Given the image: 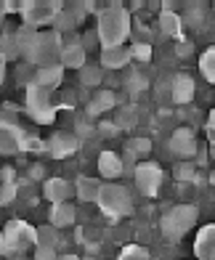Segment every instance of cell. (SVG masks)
Segmentation results:
<instances>
[{"instance_id":"60d3db41","label":"cell","mask_w":215,"mask_h":260,"mask_svg":"<svg viewBox=\"0 0 215 260\" xmlns=\"http://www.w3.org/2000/svg\"><path fill=\"white\" fill-rule=\"evenodd\" d=\"M58 260H80V257H77V255H62Z\"/></svg>"},{"instance_id":"83f0119b","label":"cell","mask_w":215,"mask_h":260,"mask_svg":"<svg viewBox=\"0 0 215 260\" xmlns=\"http://www.w3.org/2000/svg\"><path fill=\"white\" fill-rule=\"evenodd\" d=\"M101 77H104L101 67H88V64H85V67L80 69V80H82V85H99Z\"/></svg>"},{"instance_id":"f35d334b","label":"cell","mask_w":215,"mask_h":260,"mask_svg":"<svg viewBox=\"0 0 215 260\" xmlns=\"http://www.w3.org/2000/svg\"><path fill=\"white\" fill-rule=\"evenodd\" d=\"M0 255H8V244H6V236L0 231Z\"/></svg>"},{"instance_id":"cb8c5ba5","label":"cell","mask_w":215,"mask_h":260,"mask_svg":"<svg viewBox=\"0 0 215 260\" xmlns=\"http://www.w3.org/2000/svg\"><path fill=\"white\" fill-rule=\"evenodd\" d=\"M199 72L207 82L215 85V45H210V48L199 56Z\"/></svg>"},{"instance_id":"ffe728a7","label":"cell","mask_w":215,"mask_h":260,"mask_svg":"<svg viewBox=\"0 0 215 260\" xmlns=\"http://www.w3.org/2000/svg\"><path fill=\"white\" fill-rule=\"evenodd\" d=\"M75 207H72L69 202H62V205H53L51 207V226L53 229H67L75 223Z\"/></svg>"},{"instance_id":"b9f144b4","label":"cell","mask_w":215,"mask_h":260,"mask_svg":"<svg viewBox=\"0 0 215 260\" xmlns=\"http://www.w3.org/2000/svg\"><path fill=\"white\" fill-rule=\"evenodd\" d=\"M210 183H212V186H215V170H212V173H210Z\"/></svg>"},{"instance_id":"f1b7e54d","label":"cell","mask_w":215,"mask_h":260,"mask_svg":"<svg viewBox=\"0 0 215 260\" xmlns=\"http://www.w3.org/2000/svg\"><path fill=\"white\" fill-rule=\"evenodd\" d=\"M117 260H149V252L143 250V247H138V244H128L125 250L119 252Z\"/></svg>"},{"instance_id":"ba28073f","label":"cell","mask_w":215,"mask_h":260,"mask_svg":"<svg viewBox=\"0 0 215 260\" xmlns=\"http://www.w3.org/2000/svg\"><path fill=\"white\" fill-rule=\"evenodd\" d=\"M133 178L143 197H157L160 186H162V168L157 162H141V165H136Z\"/></svg>"},{"instance_id":"7402d4cb","label":"cell","mask_w":215,"mask_h":260,"mask_svg":"<svg viewBox=\"0 0 215 260\" xmlns=\"http://www.w3.org/2000/svg\"><path fill=\"white\" fill-rule=\"evenodd\" d=\"M114 104H117V99H114L112 90H99V93L93 96V101L88 104V114L96 117V114H101V112H109Z\"/></svg>"},{"instance_id":"7a4b0ae2","label":"cell","mask_w":215,"mask_h":260,"mask_svg":"<svg viewBox=\"0 0 215 260\" xmlns=\"http://www.w3.org/2000/svg\"><path fill=\"white\" fill-rule=\"evenodd\" d=\"M96 205H99V210L104 212V215L122 218L133 210V197H130V191L119 183H101V191H99Z\"/></svg>"},{"instance_id":"ac0fdd59","label":"cell","mask_w":215,"mask_h":260,"mask_svg":"<svg viewBox=\"0 0 215 260\" xmlns=\"http://www.w3.org/2000/svg\"><path fill=\"white\" fill-rule=\"evenodd\" d=\"M101 191V181L93 178V175H80L75 181V194L80 197V202H96Z\"/></svg>"},{"instance_id":"484cf974","label":"cell","mask_w":215,"mask_h":260,"mask_svg":"<svg viewBox=\"0 0 215 260\" xmlns=\"http://www.w3.org/2000/svg\"><path fill=\"white\" fill-rule=\"evenodd\" d=\"M35 244H40V247H56L58 244V229H53L51 223L48 226H40L38 229V242Z\"/></svg>"},{"instance_id":"4dcf8cb0","label":"cell","mask_w":215,"mask_h":260,"mask_svg":"<svg viewBox=\"0 0 215 260\" xmlns=\"http://www.w3.org/2000/svg\"><path fill=\"white\" fill-rule=\"evenodd\" d=\"M0 53H3L6 58H16V56H21V53H19L16 35H6V38H3V51H0Z\"/></svg>"},{"instance_id":"7bdbcfd3","label":"cell","mask_w":215,"mask_h":260,"mask_svg":"<svg viewBox=\"0 0 215 260\" xmlns=\"http://www.w3.org/2000/svg\"><path fill=\"white\" fill-rule=\"evenodd\" d=\"M212 157H215V146H212Z\"/></svg>"},{"instance_id":"1f68e13d","label":"cell","mask_w":215,"mask_h":260,"mask_svg":"<svg viewBox=\"0 0 215 260\" xmlns=\"http://www.w3.org/2000/svg\"><path fill=\"white\" fill-rule=\"evenodd\" d=\"M130 56L138 58V61H149L151 58V45L149 43H133L130 45Z\"/></svg>"},{"instance_id":"e0dca14e","label":"cell","mask_w":215,"mask_h":260,"mask_svg":"<svg viewBox=\"0 0 215 260\" xmlns=\"http://www.w3.org/2000/svg\"><path fill=\"white\" fill-rule=\"evenodd\" d=\"M130 48L119 45V48H101V67L104 69H125L130 64Z\"/></svg>"},{"instance_id":"6da1fadb","label":"cell","mask_w":215,"mask_h":260,"mask_svg":"<svg viewBox=\"0 0 215 260\" xmlns=\"http://www.w3.org/2000/svg\"><path fill=\"white\" fill-rule=\"evenodd\" d=\"M133 32L130 24V14L122 3H112L99 11V21H96V35H99L101 48H119Z\"/></svg>"},{"instance_id":"d590c367","label":"cell","mask_w":215,"mask_h":260,"mask_svg":"<svg viewBox=\"0 0 215 260\" xmlns=\"http://www.w3.org/2000/svg\"><path fill=\"white\" fill-rule=\"evenodd\" d=\"M99 130H101V136H114L119 127H117L114 122H101V127H99Z\"/></svg>"},{"instance_id":"4316f807","label":"cell","mask_w":215,"mask_h":260,"mask_svg":"<svg viewBox=\"0 0 215 260\" xmlns=\"http://www.w3.org/2000/svg\"><path fill=\"white\" fill-rule=\"evenodd\" d=\"M75 24H77L75 16H72L67 8H62V11H58V16L53 19V32H58V35H62V32H69V29H75Z\"/></svg>"},{"instance_id":"9c48e42d","label":"cell","mask_w":215,"mask_h":260,"mask_svg":"<svg viewBox=\"0 0 215 260\" xmlns=\"http://www.w3.org/2000/svg\"><path fill=\"white\" fill-rule=\"evenodd\" d=\"M24 130L8 120L6 114H0V154H19L21 151V144H24Z\"/></svg>"},{"instance_id":"74e56055","label":"cell","mask_w":215,"mask_h":260,"mask_svg":"<svg viewBox=\"0 0 215 260\" xmlns=\"http://www.w3.org/2000/svg\"><path fill=\"white\" fill-rule=\"evenodd\" d=\"M191 53V43H181L178 45V56H189Z\"/></svg>"},{"instance_id":"e575fe53","label":"cell","mask_w":215,"mask_h":260,"mask_svg":"<svg viewBox=\"0 0 215 260\" xmlns=\"http://www.w3.org/2000/svg\"><path fill=\"white\" fill-rule=\"evenodd\" d=\"M191 173H194V165H191V162H181V165L175 168V175H178L181 181H189Z\"/></svg>"},{"instance_id":"836d02e7","label":"cell","mask_w":215,"mask_h":260,"mask_svg":"<svg viewBox=\"0 0 215 260\" xmlns=\"http://www.w3.org/2000/svg\"><path fill=\"white\" fill-rule=\"evenodd\" d=\"M35 260H58L56 247H40V244H35Z\"/></svg>"},{"instance_id":"d4e9b609","label":"cell","mask_w":215,"mask_h":260,"mask_svg":"<svg viewBox=\"0 0 215 260\" xmlns=\"http://www.w3.org/2000/svg\"><path fill=\"white\" fill-rule=\"evenodd\" d=\"M136 122H138L136 106H119V112L114 114V125L119 130H130V127H136Z\"/></svg>"},{"instance_id":"f546056e","label":"cell","mask_w":215,"mask_h":260,"mask_svg":"<svg viewBox=\"0 0 215 260\" xmlns=\"http://www.w3.org/2000/svg\"><path fill=\"white\" fill-rule=\"evenodd\" d=\"M128 151H130V154H149V151H151V141L149 138H133V141H130V144H128Z\"/></svg>"},{"instance_id":"5bb4252c","label":"cell","mask_w":215,"mask_h":260,"mask_svg":"<svg viewBox=\"0 0 215 260\" xmlns=\"http://www.w3.org/2000/svg\"><path fill=\"white\" fill-rule=\"evenodd\" d=\"M62 80H64V67L62 64H53V67H40V69H35V77L29 82H35V85H43L48 90H53L62 85Z\"/></svg>"},{"instance_id":"44dd1931","label":"cell","mask_w":215,"mask_h":260,"mask_svg":"<svg viewBox=\"0 0 215 260\" xmlns=\"http://www.w3.org/2000/svg\"><path fill=\"white\" fill-rule=\"evenodd\" d=\"M160 27L165 35H170V38H178L181 35V27H183V19L175 14L173 8H165L162 14H160Z\"/></svg>"},{"instance_id":"d6a6232c","label":"cell","mask_w":215,"mask_h":260,"mask_svg":"<svg viewBox=\"0 0 215 260\" xmlns=\"http://www.w3.org/2000/svg\"><path fill=\"white\" fill-rule=\"evenodd\" d=\"M14 194H16V186L11 183V173H8V178H6V183L0 186V205H6V202H11V199H14Z\"/></svg>"},{"instance_id":"d6986e66","label":"cell","mask_w":215,"mask_h":260,"mask_svg":"<svg viewBox=\"0 0 215 260\" xmlns=\"http://www.w3.org/2000/svg\"><path fill=\"white\" fill-rule=\"evenodd\" d=\"M99 175L101 178H117L122 175V157L114 154V151H101L99 154Z\"/></svg>"},{"instance_id":"7c38bea8","label":"cell","mask_w":215,"mask_h":260,"mask_svg":"<svg viewBox=\"0 0 215 260\" xmlns=\"http://www.w3.org/2000/svg\"><path fill=\"white\" fill-rule=\"evenodd\" d=\"M194 255L197 260H215V223L202 226L194 239Z\"/></svg>"},{"instance_id":"5b68a950","label":"cell","mask_w":215,"mask_h":260,"mask_svg":"<svg viewBox=\"0 0 215 260\" xmlns=\"http://www.w3.org/2000/svg\"><path fill=\"white\" fill-rule=\"evenodd\" d=\"M51 93L53 90L35 85V82L27 85V112L38 125H51L56 120V106L51 104Z\"/></svg>"},{"instance_id":"3957f363","label":"cell","mask_w":215,"mask_h":260,"mask_svg":"<svg viewBox=\"0 0 215 260\" xmlns=\"http://www.w3.org/2000/svg\"><path fill=\"white\" fill-rule=\"evenodd\" d=\"M197 215H199V212H197L194 205H178L170 212H165V218L160 220V229L165 234V239L178 242L181 236H186L191 229H194Z\"/></svg>"},{"instance_id":"9a60e30c","label":"cell","mask_w":215,"mask_h":260,"mask_svg":"<svg viewBox=\"0 0 215 260\" xmlns=\"http://www.w3.org/2000/svg\"><path fill=\"white\" fill-rule=\"evenodd\" d=\"M58 64H62L64 69H82L85 67V45L82 43H67L62 48Z\"/></svg>"},{"instance_id":"52a82bcc","label":"cell","mask_w":215,"mask_h":260,"mask_svg":"<svg viewBox=\"0 0 215 260\" xmlns=\"http://www.w3.org/2000/svg\"><path fill=\"white\" fill-rule=\"evenodd\" d=\"M3 236H6V244H8V252H24L29 244L38 242V229H32L27 220H8L6 229H3Z\"/></svg>"},{"instance_id":"30bf717a","label":"cell","mask_w":215,"mask_h":260,"mask_svg":"<svg viewBox=\"0 0 215 260\" xmlns=\"http://www.w3.org/2000/svg\"><path fill=\"white\" fill-rule=\"evenodd\" d=\"M170 151L178 157V159H191L197 154V138L189 127H178L175 133L170 136Z\"/></svg>"},{"instance_id":"603a6c76","label":"cell","mask_w":215,"mask_h":260,"mask_svg":"<svg viewBox=\"0 0 215 260\" xmlns=\"http://www.w3.org/2000/svg\"><path fill=\"white\" fill-rule=\"evenodd\" d=\"M16 35V43H19V53L24 58H29L32 48H35V40H38V29H29V27H21L14 32Z\"/></svg>"},{"instance_id":"8d00e7d4","label":"cell","mask_w":215,"mask_h":260,"mask_svg":"<svg viewBox=\"0 0 215 260\" xmlns=\"http://www.w3.org/2000/svg\"><path fill=\"white\" fill-rule=\"evenodd\" d=\"M6 64H8V58H6L3 53H0V82L6 80Z\"/></svg>"},{"instance_id":"4fadbf2b","label":"cell","mask_w":215,"mask_h":260,"mask_svg":"<svg viewBox=\"0 0 215 260\" xmlns=\"http://www.w3.org/2000/svg\"><path fill=\"white\" fill-rule=\"evenodd\" d=\"M43 197H45L51 205L69 202V197H72V186H69V181H64V178H48V181H45V186H43Z\"/></svg>"},{"instance_id":"277c9868","label":"cell","mask_w":215,"mask_h":260,"mask_svg":"<svg viewBox=\"0 0 215 260\" xmlns=\"http://www.w3.org/2000/svg\"><path fill=\"white\" fill-rule=\"evenodd\" d=\"M62 48H64V43H62V35L58 32H38V40H35V48L29 53L27 61L35 64V67H53L58 64V58H62Z\"/></svg>"},{"instance_id":"8992f818","label":"cell","mask_w":215,"mask_h":260,"mask_svg":"<svg viewBox=\"0 0 215 260\" xmlns=\"http://www.w3.org/2000/svg\"><path fill=\"white\" fill-rule=\"evenodd\" d=\"M64 8V3H56V0H29V3H21V19L24 27L38 29L45 24H53V19L58 16V11Z\"/></svg>"},{"instance_id":"ab89813d","label":"cell","mask_w":215,"mask_h":260,"mask_svg":"<svg viewBox=\"0 0 215 260\" xmlns=\"http://www.w3.org/2000/svg\"><path fill=\"white\" fill-rule=\"evenodd\" d=\"M207 127H212V130H215V109L210 112V122H207Z\"/></svg>"},{"instance_id":"8fae6325","label":"cell","mask_w":215,"mask_h":260,"mask_svg":"<svg viewBox=\"0 0 215 260\" xmlns=\"http://www.w3.org/2000/svg\"><path fill=\"white\" fill-rule=\"evenodd\" d=\"M77 146H80L77 136H75V133H64V130L53 133L51 138H48V144H45V149L51 151V157H56V159H64V157H69V154H75Z\"/></svg>"},{"instance_id":"2e32d148","label":"cell","mask_w":215,"mask_h":260,"mask_svg":"<svg viewBox=\"0 0 215 260\" xmlns=\"http://www.w3.org/2000/svg\"><path fill=\"white\" fill-rule=\"evenodd\" d=\"M170 99L175 104H189L194 99V80L189 75H175L170 82Z\"/></svg>"}]
</instances>
